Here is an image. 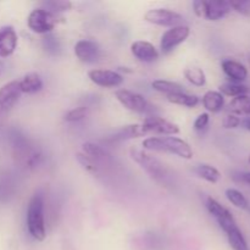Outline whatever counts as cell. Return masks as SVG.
<instances>
[{"label": "cell", "instance_id": "obj_32", "mask_svg": "<svg viewBox=\"0 0 250 250\" xmlns=\"http://www.w3.org/2000/svg\"><path fill=\"white\" fill-rule=\"evenodd\" d=\"M241 124H242L241 119H239L237 115H233V114L226 115L224 119V121H222V125H224L225 128H227V129L237 128V127H238Z\"/></svg>", "mask_w": 250, "mask_h": 250}, {"label": "cell", "instance_id": "obj_14", "mask_svg": "<svg viewBox=\"0 0 250 250\" xmlns=\"http://www.w3.org/2000/svg\"><path fill=\"white\" fill-rule=\"evenodd\" d=\"M19 43L17 33L11 26L0 28V58H9L15 53Z\"/></svg>", "mask_w": 250, "mask_h": 250}, {"label": "cell", "instance_id": "obj_17", "mask_svg": "<svg viewBox=\"0 0 250 250\" xmlns=\"http://www.w3.org/2000/svg\"><path fill=\"white\" fill-rule=\"evenodd\" d=\"M144 131L142 128V125H128V126L121 127L117 129L115 133L107 138L109 142H122L127 141V139H133L138 138V137L144 136Z\"/></svg>", "mask_w": 250, "mask_h": 250}, {"label": "cell", "instance_id": "obj_21", "mask_svg": "<svg viewBox=\"0 0 250 250\" xmlns=\"http://www.w3.org/2000/svg\"><path fill=\"white\" fill-rule=\"evenodd\" d=\"M229 109L233 115H248L250 116V97L249 95H241L232 99L229 104Z\"/></svg>", "mask_w": 250, "mask_h": 250}, {"label": "cell", "instance_id": "obj_16", "mask_svg": "<svg viewBox=\"0 0 250 250\" xmlns=\"http://www.w3.org/2000/svg\"><path fill=\"white\" fill-rule=\"evenodd\" d=\"M131 51L134 58L144 62H153L159 58V53L155 46L146 41H137L131 45Z\"/></svg>", "mask_w": 250, "mask_h": 250}, {"label": "cell", "instance_id": "obj_23", "mask_svg": "<svg viewBox=\"0 0 250 250\" xmlns=\"http://www.w3.org/2000/svg\"><path fill=\"white\" fill-rule=\"evenodd\" d=\"M195 173L200 178H203V180L210 183H217L220 181V178H221V172L216 167H214L211 165H207V164L198 165L195 167Z\"/></svg>", "mask_w": 250, "mask_h": 250}, {"label": "cell", "instance_id": "obj_33", "mask_svg": "<svg viewBox=\"0 0 250 250\" xmlns=\"http://www.w3.org/2000/svg\"><path fill=\"white\" fill-rule=\"evenodd\" d=\"M209 114H207V112H204V114H200L199 116L197 117V120L194 121V129L195 131L200 132L203 131V129H205L208 127V125H209Z\"/></svg>", "mask_w": 250, "mask_h": 250}, {"label": "cell", "instance_id": "obj_35", "mask_svg": "<svg viewBox=\"0 0 250 250\" xmlns=\"http://www.w3.org/2000/svg\"><path fill=\"white\" fill-rule=\"evenodd\" d=\"M243 125H244V127H246V128L250 132V119H247L246 121L243 122Z\"/></svg>", "mask_w": 250, "mask_h": 250}, {"label": "cell", "instance_id": "obj_28", "mask_svg": "<svg viewBox=\"0 0 250 250\" xmlns=\"http://www.w3.org/2000/svg\"><path fill=\"white\" fill-rule=\"evenodd\" d=\"M72 7V2L68 0H51V1L43 2V7L42 9L46 10V11L51 12V14L58 15L59 12H65Z\"/></svg>", "mask_w": 250, "mask_h": 250}, {"label": "cell", "instance_id": "obj_5", "mask_svg": "<svg viewBox=\"0 0 250 250\" xmlns=\"http://www.w3.org/2000/svg\"><path fill=\"white\" fill-rule=\"evenodd\" d=\"M19 81H11L0 88V128L4 126L10 112L21 97Z\"/></svg>", "mask_w": 250, "mask_h": 250}, {"label": "cell", "instance_id": "obj_11", "mask_svg": "<svg viewBox=\"0 0 250 250\" xmlns=\"http://www.w3.org/2000/svg\"><path fill=\"white\" fill-rule=\"evenodd\" d=\"M144 133H158L165 136H175L180 133V128L176 124L159 116H149L142 124Z\"/></svg>", "mask_w": 250, "mask_h": 250}, {"label": "cell", "instance_id": "obj_24", "mask_svg": "<svg viewBox=\"0 0 250 250\" xmlns=\"http://www.w3.org/2000/svg\"><path fill=\"white\" fill-rule=\"evenodd\" d=\"M151 87L156 90V92H160L167 95L175 94V93H181L185 92L183 90V87L181 84L176 82H171V81H166V80H156L151 83Z\"/></svg>", "mask_w": 250, "mask_h": 250}, {"label": "cell", "instance_id": "obj_22", "mask_svg": "<svg viewBox=\"0 0 250 250\" xmlns=\"http://www.w3.org/2000/svg\"><path fill=\"white\" fill-rule=\"evenodd\" d=\"M167 100L172 104L181 105V106L187 107H194L199 104V98L197 95H190L186 92L175 93V94L167 95Z\"/></svg>", "mask_w": 250, "mask_h": 250}, {"label": "cell", "instance_id": "obj_18", "mask_svg": "<svg viewBox=\"0 0 250 250\" xmlns=\"http://www.w3.org/2000/svg\"><path fill=\"white\" fill-rule=\"evenodd\" d=\"M203 106L208 110L209 112H212V114H216V112H220L222 110L225 105V98L224 95L220 92H216V90H209L204 94L203 97Z\"/></svg>", "mask_w": 250, "mask_h": 250}, {"label": "cell", "instance_id": "obj_1", "mask_svg": "<svg viewBox=\"0 0 250 250\" xmlns=\"http://www.w3.org/2000/svg\"><path fill=\"white\" fill-rule=\"evenodd\" d=\"M142 146L146 150L175 154L186 160L193 158V150L189 144L177 137H150L144 139Z\"/></svg>", "mask_w": 250, "mask_h": 250}, {"label": "cell", "instance_id": "obj_25", "mask_svg": "<svg viewBox=\"0 0 250 250\" xmlns=\"http://www.w3.org/2000/svg\"><path fill=\"white\" fill-rule=\"evenodd\" d=\"M249 92L248 87L242 83H225V84L220 85V93L222 95H227V97L237 98L241 95H246Z\"/></svg>", "mask_w": 250, "mask_h": 250}, {"label": "cell", "instance_id": "obj_8", "mask_svg": "<svg viewBox=\"0 0 250 250\" xmlns=\"http://www.w3.org/2000/svg\"><path fill=\"white\" fill-rule=\"evenodd\" d=\"M205 207H207L210 215L216 220V222L219 224V226L221 227V229L225 233L229 232V229L238 226L236 220H234L233 215L231 214V211L227 208H225L222 204H220L214 198L208 197L207 200H205Z\"/></svg>", "mask_w": 250, "mask_h": 250}, {"label": "cell", "instance_id": "obj_6", "mask_svg": "<svg viewBox=\"0 0 250 250\" xmlns=\"http://www.w3.org/2000/svg\"><path fill=\"white\" fill-rule=\"evenodd\" d=\"M58 22V15L51 14L42 7L34 9L27 19V24H28L29 29L38 34L50 33L55 28Z\"/></svg>", "mask_w": 250, "mask_h": 250}, {"label": "cell", "instance_id": "obj_7", "mask_svg": "<svg viewBox=\"0 0 250 250\" xmlns=\"http://www.w3.org/2000/svg\"><path fill=\"white\" fill-rule=\"evenodd\" d=\"M144 20L149 23L158 24L163 27H177L186 23L185 17L178 12L170 9H151L146 12Z\"/></svg>", "mask_w": 250, "mask_h": 250}, {"label": "cell", "instance_id": "obj_2", "mask_svg": "<svg viewBox=\"0 0 250 250\" xmlns=\"http://www.w3.org/2000/svg\"><path fill=\"white\" fill-rule=\"evenodd\" d=\"M27 229L32 238L43 242L46 237L45 219H44V195L36 193L29 200L27 209Z\"/></svg>", "mask_w": 250, "mask_h": 250}, {"label": "cell", "instance_id": "obj_15", "mask_svg": "<svg viewBox=\"0 0 250 250\" xmlns=\"http://www.w3.org/2000/svg\"><path fill=\"white\" fill-rule=\"evenodd\" d=\"M221 67L225 75L233 83H241L243 81H246L247 77H248V70L239 61L232 60V59H226V60H224L221 62Z\"/></svg>", "mask_w": 250, "mask_h": 250}, {"label": "cell", "instance_id": "obj_20", "mask_svg": "<svg viewBox=\"0 0 250 250\" xmlns=\"http://www.w3.org/2000/svg\"><path fill=\"white\" fill-rule=\"evenodd\" d=\"M82 150L83 154H85V155L92 158L94 161H97L100 166H102V164H106L110 160V155L102 146H97L94 143H90V142L83 144Z\"/></svg>", "mask_w": 250, "mask_h": 250}, {"label": "cell", "instance_id": "obj_29", "mask_svg": "<svg viewBox=\"0 0 250 250\" xmlns=\"http://www.w3.org/2000/svg\"><path fill=\"white\" fill-rule=\"evenodd\" d=\"M88 114H89V109L87 106H78L70 110L63 119L67 122H78L84 120L88 116Z\"/></svg>", "mask_w": 250, "mask_h": 250}, {"label": "cell", "instance_id": "obj_34", "mask_svg": "<svg viewBox=\"0 0 250 250\" xmlns=\"http://www.w3.org/2000/svg\"><path fill=\"white\" fill-rule=\"evenodd\" d=\"M241 178H242V181H243V182H246V183H248V185H250V172L242 173Z\"/></svg>", "mask_w": 250, "mask_h": 250}, {"label": "cell", "instance_id": "obj_27", "mask_svg": "<svg viewBox=\"0 0 250 250\" xmlns=\"http://www.w3.org/2000/svg\"><path fill=\"white\" fill-rule=\"evenodd\" d=\"M185 77L189 83L197 87H203L207 83V76L199 67H188L185 70Z\"/></svg>", "mask_w": 250, "mask_h": 250}, {"label": "cell", "instance_id": "obj_10", "mask_svg": "<svg viewBox=\"0 0 250 250\" xmlns=\"http://www.w3.org/2000/svg\"><path fill=\"white\" fill-rule=\"evenodd\" d=\"M190 29L189 27L183 24V26L172 27V28L167 29L165 33L163 34L160 41V48L164 54H168L172 51L173 49L177 48L180 44L186 42V39L189 37Z\"/></svg>", "mask_w": 250, "mask_h": 250}, {"label": "cell", "instance_id": "obj_36", "mask_svg": "<svg viewBox=\"0 0 250 250\" xmlns=\"http://www.w3.org/2000/svg\"><path fill=\"white\" fill-rule=\"evenodd\" d=\"M248 164L250 165V155H249V158H248Z\"/></svg>", "mask_w": 250, "mask_h": 250}, {"label": "cell", "instance_id": "obj_30", "mask_svg": "<svg viewBox=\"0 0 250 250\" xmlns=\"http://www.w3.org/2000/svg\"><path fill=\"white\" fill-rule=\"evenodd\" d=\"M77 160L78 163L81 164V165L83 166V167L85 168L87 171H89V172L92 173H98L100 170V165L97 163V161L93 160L92 158H89L88 155H85V154L83 153H78L77 154Z\"/></svg>", "mask_w": 250, "mask_h": 250}, {"label": "cell", "instance_id": "obj_19", "mask_svg": "<svg viewBox=\"0 0 250 250\" xmlns=\"http://www.w3.org/2000/svg\"><path fill=\"white\" fill-rule=\"evenodd\" d=\"M19 83L21 93H27V94H33L43 88V81H42L41 76L36 72L27 73L21 81H19Z\"/></svg>", "mask_w": 250, "mask_h": 250}, {"label": "cell", "instance_id": "obj_12", "mask_svg": "<svg viewBox=\"0 0 250 250\" xmlns=\"http://www.w3.org/2000/svg\"><path fill=\"white\" fill-rule=\"evenodd\" d=\"M88 77L94 84L105 88L119 87L124 82V77L111 70H92L88 72Z\"/></svg>", "mask_w": 250, "mask_h": 250}, {"label": "cell", "instance_id": "obj_26", "mask_svg": "<svg viewBox=\"0 0 250 250\" xmlns=\"http://www.w3.org/2000/svg\"><path fill=\"white\" fill-rule=\"evenodd\" d=\"M226 197L229 199V202L231 204H233L234 207L238 208L242 210H249V202L246 198V195L238 189H234V188H229L226 190Z\"/></svg>", "mask_w": 250, "mask_h": 250}, {"label": "cell", "instance_id": "obj_9", "mask_svg": "<svg viewBox=\"0 0 250 250\" xmlns=\"http://www.w3.org/2000/svg\"><path fill=\"white\" fill-rule=\"evenodd\" d=\"M117 100L126 107L129 111L137 112V114H146L150 111L151 105L149 104L148 100L142 94L136 92H132L128 89H119L115 93Z\"/></svg>", "mask_w": 250, "mask_h": 250}, {"label": "cell", "instance_id": "obj_4", "mask_svg": "<svg viewBox=\"0 0 250 250\" xmlns=\"http://www.w3.org/2000/svg\"><path fill=\"white\" fill-rule=\"evenodd\" d=\"M131 158L154 180L163 182L167 177L165 165L151 154L141 149H131Z\"/></svg>", "mask_w": 250, "mask_h": 250}, {"label": "cell", "instance_id": "obj_13", "mask_svg": "<svg viewBox=\"0 0 250 250\" xmlns=\"http://www.w3.org/2000/svg\"><path fill=\"white\" fill-rule=\"evenodd\" d=\"M75 54L78 60L85 63L95 62L100 58V48L95 42L81 39L75 45Z\"/></svg>", "mask_w": 250, "mask_h": 250}, {"label": "cell", "instance_id": "obj_31", "mask_svg": "<svg viewBox=\"0 0 250 250\" xmlns=\"http://www.w3.org/2000/svg\"><path fill=\"white\" fill-rule=\"evenodd\" d=\"M231 9L243 16L250 17V0H233L229 1Z\"/></svg>", "mask_w": 250, "mask_h": 250}, {"label": "cell", "instance_id": "obj_3", "mask_svg": "<svg viewBox=\"0 0 250 250\" xmlns=\"http://www.w3.org/2000/svg\"><path fill=\"white\" fill-rule=\"evenodd\" d=\"M193 9L198 17L208 21H219L232 11L226 0H197L193 2Z\"/></svg>", "mask_w": 250, "mask_h": 250}]
</instances>
